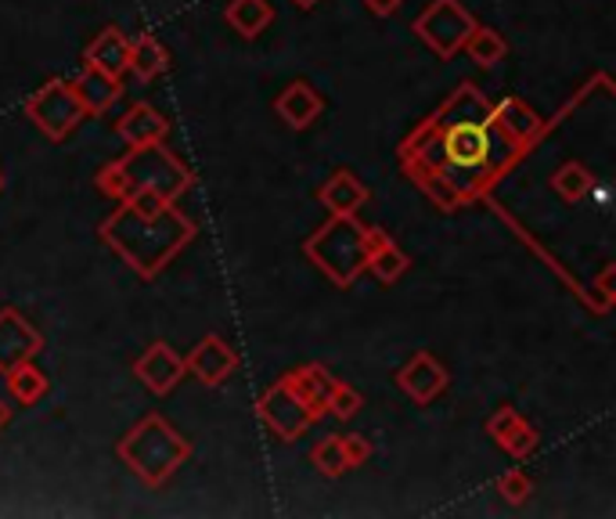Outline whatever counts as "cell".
Segmentation results:
<instances>
[{"label":"cell","mask_w":616,"mask_h":519,"mask_svg":"<svg viewBox=\"0 0 616 519\" xmlns=\"http://www.w3.org/2000/svg\"><path fill=\"white\" fill-rule=\"evenodd\" d=\"M527 152L491 120V101L480 87L462 84L415 134L400 145V163L440 210H462L483 199Z\"/></svg>","instance_id":"6da1fadb"},{"label":"cell","mask_w":616,"mask_h":519,"mask_svg":"<svg viewBox=\"0 0 616 519\" xmlns=\"http://www.w3.org/2000/svg\"><path fill=\"white\" fill-rule=\"evenodd\" d=\"M98 235L116 256L127 260V267L138 278H155L163 275L166 264H174V256L185 245H191L199 228L191 217L177 210V202L155 199V195H134L101 220Z\"/></svg>","instance_id":"7a4b0ae2"},{"label":"cell","mask_w":616,"mask_h":519,"mask_svg":"<svg viewBox=\"0 0 616 519\" xmlns=\"http://www.w3.org/2000/svg\"><path fill=\"white\" fill-rule=\"evenodd\" d=\"M195 174L185 166V159H177L163 141H152V145H134L127 148L120 159L105 163L95 185L105 199H134V195H155V199L177 202L180 195L191 188Z\"/></svg>","instance_id":"3957f363"},{"label":"cell","mask_w":616,"mask_h":519,"mask_svg":"<svg viewBox=\"0 0 616 519\" xmlns=\"http://www.w3.org/2000/svg\"><path fill=\"white\" fill-rule=\"evenodd\" d=\"M116 454L130 473H138L148 487H163L180 465L191 459V444L169 426L163 415H144V419L130 430Z\"/></svg>","instance_id":"277c9868"},{"label":"cell","mask_w":616,"mask_h":519,"mask_svg":"<svg viewBox=\"0 0 616 519\" xmlns=\"http://www.w3.org/2000/svg\"><path fill=\"white\" fill-rule=\"evenodd\" d=\"M304 250L336 289H350L369 260V224H361L358 213L332 217L329 224L314 231Z\"/></svg>","instance_id":"5b68a950"},{"label":"cell","mask_w":616,"mask_h":519,"mask_svg":"<svg viewBox=\"0 0 616 519\" xmlns=\"http://www.w3.org/2000/svg\"><path fill=\"white\" fill-rule=\"evenodd\" d=\"M22 112L47 141H65L87 120L80 98H76V90L65 76H51L47 84L36 87L33 95L22 101Z\"/></svg>","instance_id":"8992f818"},{"label":"cell","mask_w":616,"mask_h":519,"mask_svg":"<svg viewBox=\"0 0 616 519\" xmlns=\"http://www.w3.org/2000/svg\"><path fill=\"white\" fill-rule=\"evenodd\" d=\"M476 15H469L462 0H432V4L411 22V30L422 36L429 51H437L440 58H454L469 33L476 30Z\"/></svg>","instance_id":"52a82bcc"},{"label":"cell","mask_w":616,"mask_h":519,"mask_svg":"<svg viewBox=\"0 0 616 519\" xmlns=\"http://www.w3.org/2000/svg\"><path fill=\"white\" fill-rule=\"evenodd\" d=\"M256 415H260V422H264V430L278 440H296L314 426V415L304 408V400L293 394L285 375L256 400Z\"/></svg>","instance_id":"ba28073f"},{"label":"cell","mask_w":616,"mask_h":519,"mask_svg":"<svg viewBox=\"0 0 616 519\" xmlns=\"http://www.w3.org/2000/svg\"><path fill=\"white\" fill-rule=\"evenodd\" d=\"M44 350V335L33 329V321L15 307L0 310V372L33 361Z\"/></svg>","instance_id":"9c48e42d"},{"label":"cell","mask_w":616,"mask_h":519,"mask_svg":"<svg viewBox=\"0 0 616 519\" xmlns=\"http://www.w3.org/2000/svg\"><path fill=\"white\" fill-rule=\"evenodd\" d=\"M134 375L141 379V386L155 397H166L180 379H185V357L177 354L169 343H152L144 354L134 361Z\"/></svg>","instance_id":"30bf717a"},{"label":"cell","mask_w":616,"mask_h":519,"mask_svg":"<svg viewBox=\"0 0 616 519\" xmlns=\"http://www.w3.org/2000/svg\"><path fill=\"white\" fill-rule=\"evenodd\" d=\"M448 383H451L448 368H443L440 361L429 354V350H418L408 365L397 372V386L415 400V405H422V408L432 405V400H437L443 389H448Z\"/></svg>","instance_id":"8fae6325"},{"label":"cell","mask_w":616,"mask_h":519,"mask_svg":"<svg viewBox=\"0 0 616 519\" xmlns=\"http://www.w3.org/2000/svg\"><path fill=\"white\" fill-rule=\"evenodd\" d=\"M234 368H239V354H234V346L228 340H220V335H202V340L191 346V354L185 357V372L195 375L202 386H220Z\"/></svg>","instance_id":"7c38bea8"},{"label":"cell","mask_w":616,"mask_h":519,"mask_svg":"<svg viewBox=\"0 0 616 519\" xmlns=\"http://www.w3.org/2000/svg\"><path fill=\"white\" fill-rule=\"evenodd\" d=\"M285 383L293 386V394L299 400H304V408L314 415V422H318L321 415H329V394H332V386H336V375L324 368V365L310 361V365L288 372Z\"/></svg>","instance_id":"4fadbf2b"},{"label":"cell","mask_w":616,"mask_h":519,"mask_svg":"<svg viewBox=\"0 0 616 519\" xmlns=\"http://www.w3.org/2000/svg\"><path fill=\"white\" fill-rule=\"evenodd\" d=\"M69 84H73L76 98H80V106H84L87 115H105L123 95V84L116 80V76L95 69V65H84V69L76 73Z\"/></svg>","instance_id":"5bb4252c"},{"label":"cell","mask_w":616,"mask_h":519,"mask_svg":"<svg viewBox=\"0 0 616 519\" xmlns=\"http://www.w3.org/2000/svg\"><path fill=\"white\" fill-rule=\"evenodd\" d=\"M372 191L364 188V180L350 170H336L324 185L318 188V202L329 210L332 217H353L361 206H369Z\"/></svg>","instance_id":"9a60e30c"},{"label":"cell","mask_w":616,"mask_h":519,"mask_svg":"<svg viewBox=\"0 0 616 519\" xmlns=\"http://www.w3.org/2000/svg\"><path fill=\"white\" fill-rule=\"evenodd\" d=\"M116 134L127 141V148L152 145V141H166L169 120L155 106H148V101H138V106H130L120 120H116Z\"/></svg>","instance_id":"2e32d148"},{"label":"cell","mask_w":616,"mask_h":519,"mask_svg":"<svg viewBox=\"0 0 616 519\" xmlns=\"http://www.w3.org/2000/svg\"><path fill=\"white\" fill-rule=\"evenodd\" d=\"M127 58H130V36L120 25H105V30L84 47V65H95V69L123 80L127 73Z\"/></svg>","instance_id":"e0dca14e"},{"label":"cell","mask_w":616,"mask_h":519,"mask_svg":"<svg viewBox=\"0 0 616 519\" xmlns=\"http://www.w3.org/2000/svg\"><path fill=\"white\" fill-rule=\"evenodd\" d=\"M274 109H278V115H282V120H285L288 126H293V130H307V126L321 115L324 101H321L318 90H314V84L296 80V84H288V87L282 90L278 101H274Z\"/></svg>","instance_id":"ac0fdd59"},{"label":"cell","mask_w":616,"mask_h":519,"mask_svg":"<svg viewBox=\"0 0 616 519\" xmlns=\"http://www.w3.org/2000/svg\"><path fill=\"white\" fill-rule=\"evenodd\" d=\"M408 264H411L408 253H404L383 228H369V260H364V270H372L383 285H393L408 270Z\"/></svg>","instance_id":"d6986e66"},{"label":"cell","mask_w":616,"mask_h":519,"mask_svg":"<svg viewBox=\"0 0 616 519\" xmlns=\"http://www.w3.org/2000/svg\"><path fill=\"white\" fill-rule=\"evenodd\" d=\"M127 69L138 76V80L152 84L160 80V76L169 69V51L155 41L152 33H134L130 36V58H127Z\"/></svg>","instance_id":"ffe728a7"},{"label":"cell","mask_w":616,"mask_h":519,"mask_svg":"<svg viewBox=\"0 0 616 519\" xmlns=\"http://www.w3.org/2000/svg\"><path fill=\"white\" fill-rule=\"evenodd\" d=\"M224 19L239 36L256 41V36L274 22V8L267 4V0H231V4L224 8Z\"/></svg>","instance_id":"44dd1931"},{"label":"cell","mask_w":616,"mask_h":519,"mask_svg":"<svg viewBox=\"0 0 616 519\" xmlns=\"http://www.w3.org/2000/svg\"><path fill=\"white\" fill-rule=\"evenodd\" d=\"M8 375V394H11V400H15V405H22V408H33V405H41V400L47 397V375L33 365V361H22V365H15V368H8L4 372Z\"/></svg>","instance_id":"7402d4cb"},{"label":"cell","mask_w":616,"mask_h":519,"mask_svg":"<svg viewBox=\"0 0 616 519\" xmlns=\"http://www.w3.org/2000/svg\"><path fill=\"white\" fill-rule=\"evenodd\" d=\"M592 185H595L592 170H587L584 163H576V159L562 163L559 170L552 174V191L559 195L562 202H570V206L584 202L587 195H592Z\"/></svg>","instance_id":"603a6c76"},{"label":"cell","mask_w":616,"mask_h":519,"mask_svg":"<svg viewBox=\"0 0 616 519\" xmlns=\"http://www.w3.org/2000/svg\"><path fill=\"white\" fill-rule=\"evenodd\" d=\"M462 51L480 65V69H494L497 62H505L508 44L502 33L491 30V25H476V30L469 33V41L462 44Z\"/></svg>","instance_id":"cb8c5ba5"},{"label":"cell","mask_w":616,"mask_h":519,"mask_svg":"<svg viewBox=\"0 0 616 519\" xmlns=\"http://www.w3.org/2000/svg\"><path fill=\"white\" fill-rule=\"evenodd\" d=\"M310 465L318 470L321 476L339 479L343 473H350V465L343 459V448H339V437H324L318 444L310 448Z\"/></svg>","instance_id":"d4e9b609"},{"label":"cell","mask_w":616,"mask_h":519,"mask_svg":"<svg viewBox=\"0 0 616 519\" xmlns=\"http://www.w3.org/2000/svg\"><path fill=\"white\" fill-rule=\"evenodd\" d=\"M537 440H541V437H537L534 426L519 419L497 448H502L505 454H513V459H530V454L537 451Z\"/></svg>","instance_id":"484cf974"},{"label":"cell","mask_w":616,"mask_h":519,"mask_svg":"<svg viewBox=\"0 0 616 519\" xmlns=\"http://www.w3.org/2000/svg\"><path fill=\"white\" fill-rule=\"evenodd\" d=\"M361 408H364V397L358 394V389L343 379H336L332 394H329V411L336 415V419H353Z\"/></svg>","instance_id":"4316f807"},{"label":"cell","mask_w":616,"mask_h":519,"mask_svg":"<svg viewBox=\"0 0 616 519\" xmlns=\"http://www.w3.org/2000/svg\"><path fill=\"white\" fill-rule=\"evenodd\" d=\"M497 495H502L508 505H522L530 495H534V479L519 470H508L502 479H497Z\"/></svg>","instance_id":"83f0119b"},{"label":"cell","mask_w":616,"mask_h":519,"mask_svg":"<svg viewBox=\"0 0 616 519\" xmlns=\"http://www.w3.org/2000/svg\"><path fill=\"white\" fill-rule=\"evenodd\" d=\"M339 448H343V459H346L350 470H358V465H369L372 454H375L372 440L361 437V433H343V437H339Z\"/></svg>","instance_id":"f1b7e54d"},{"label":"cell","mask_w":616,"mask_h":519,"mask_svg":"<svg viewBox=\"0 0 616 519\" xmlns=\"http://www.w3.org/2000/svg\"><path fill=\"white\" fill-rule=\"evenodd\" d=\"M519 422V411L513 408V405H502L497 408L491 419H487V433H491V440L494 444H502V440L508 437V430H513V426Z\"/></svg>","instance_id":"f546056e"},{"label":"cell","mask_w":616,"mask_h":519,"mask_svg":"<svg viewBox=\"0 0 616 519\" xmlns=\"http://www.w3.org/2000/svg\"><path fill=\"white\" fill-rule=\"evenodd\" d=\"M400 4L404 0H364V8H369L375 19H393L400 11Z\"/></svg>","instance_id":"4dcf8cb0"},{"label":"cell","mask_w":616,"mask_h":519,"mask_svg":"<svg viewBox=\"0 0 616 519\" xmlns=\"http://www.w3.org/2000/svg\"><path fill=\"white\" fill-rule=\"evenodd\" d=\"M8 422H11V408L4 405V400H0V430H4Z\"/></svg>","instance_id":"1f68e13d"},{"label":"cell","mask_w":616,"mask_h":519,"mask_svg":"<svg viewBox=\"0 0 616 519\" xmlns=\"http://www.w3.org/2000/svg\"><path fill=\"white\" fill-rule=\"evenodd\" d=\"M314 4H321V0H296V8H304V11H310Z\"/></svg>","instance_id":"d6a6232c"},{"label":"cell","mask_w":616,"mask_h":519,"mask_svg":"<svg viewBox=\"0 0 616 519\" xmlns=\"http://www.w3.org/2000/svg\"><path fill=\"white\" fill-rule=\"evenodd\" d=\"M0 188H4V177H0Z\"/></svg>","instance_id":"836d02e7"}]
</instances>
